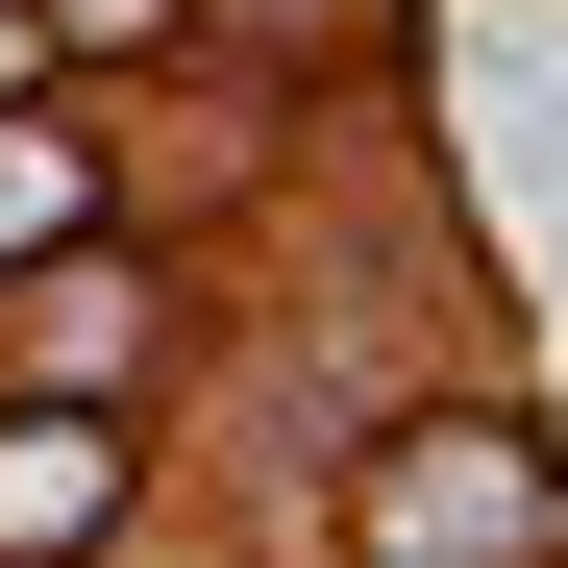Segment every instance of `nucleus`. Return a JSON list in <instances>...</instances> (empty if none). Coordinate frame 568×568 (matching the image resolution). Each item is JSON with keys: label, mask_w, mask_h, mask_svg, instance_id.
<instances>
[{"label": "nucleus", "mask_w": 568, "mask_h": 568, "mask_svg": "<svg viewBox=\"0 0 568 568\" xmlns=\"http://www.w3.org/2000/svg\"><path fill=\"white\" fill-rule=\"evenodd\" d=\"M0 74H26V26H0Z\"/></svg>", "instance_id": "nucleus-3"}, {"label": "nucleus", "mask_w": 568, "mask_h": 568, "mask_svg": "<svg viewBox=\"0 0 568 568\" xmlns=\"http://www.w3.org/2000/svg\"><path fill=\"white\" fill-rule=\"evenodd\" d=\"M50 199H74V173H50V149H0V247H50Z\"/></svg>", "instance_id": "nucleus-2"}, {"label": "nucleus", "mask_w": 568, "mask_h": 568, "mask_svg": "<svg viewBox=\"0 0 568 568\" xmlns=\"http://www.w3.org/2000/svg\"><path fill=\"white\" fill-rule=\"evenodd\" d=\"M100 495H124V445H100V420H0V544H74Z\"/></svg>", "instance_id": "nucleus-1"}]
</instances>
